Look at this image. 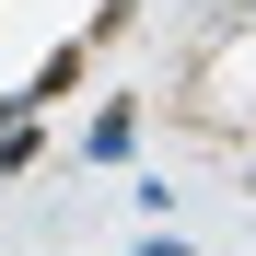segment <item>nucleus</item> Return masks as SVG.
I'll list each match as a JSON object with an SVG mask.
<instances>
[{"label":"nucleus","instance_id":"nucleus-1","mask_svg":"<svg viewBox=\"0 0 256 256\" xmlns=\"http://www.w3.org/2000/svg\"><path fill=\"white\" fill-rule=\"evenodd\" d=\"M128 128H140V105H105V116H94V163H116V152H128Z\"/></svg>","mask_w":256,"mask_h":256},{"label":"nucleus","instance_id":"nucleus-2","mask_svg":"<svg viewBox=\"0 0 256 256\" xmlns=\"http://www.w3.org/2000/svg\"><path fill=\"white\" fill-rule=\"evenodd\" d=\"M140 256H186V244H175V233H152V244H140Z\"/></svg>","mask_w":256,"mask_h":256}]
</instances>
